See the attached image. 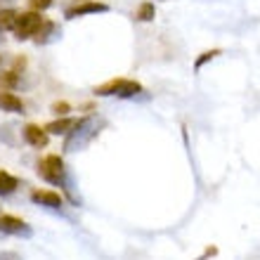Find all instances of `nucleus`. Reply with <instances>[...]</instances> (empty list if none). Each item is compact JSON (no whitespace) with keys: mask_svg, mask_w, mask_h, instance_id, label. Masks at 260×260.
<instances>
[{"mask_svg":"<svg viewBox=\"0 0 260 260\" xmlns=\"http://www.w3.org/2000/svg\"><path fill=\"white\" fill-rule=\"evenodd\" d=\"M14 21H17L14 10H0V31H12Z\"/></svg>","mask_w":260,"mask_h":260,"instance_id":"nucleus-12","label":"nucleus"},{"mask_svg":"<svg viewBox=\"0 0 260 260\" xmlns=\"http://www.w3.org/2000/svg\"><path fill=\"white\" fill-rule=\"evenodd\" d=\"M38 175H41L45 182H50V185H59L64 187V182H67V168H64V161L57 154H50V156H45L38 164Z\"/></svg>","mask_w":260,"mask_h":260,"instance_id":"nucleus-2","label":"nucleus"},{"mask_svg":"<svg viewBox=\"0 0 260 260\" xmlns=\"http://www.w3.org/2000/svg\"><path fill=\"white\" fill-rule=\"evenodd\" d=\"M52 111H55V114H59V116H64V114L69 111V104L67 102H55V104H52Z\"/></svg>","mask_w":260,"mask_h":260,"instance_id":"nucleus-16","label":"nucleus"},{"mask_svg":"<svg viewBox=\"0 0 260 260\" xmlns=\"http://www.w3.org/2000/svg\"><path fill=\"white\" fill-rule=\"evenodd\" d=\"M31 201L45 206V208H62V204H64V199L57 192H50V189H36V192H31Z\"/></svg>","mask_w":260,"mask_h":260,"instance_id":"nucleus-6","label":"nucleus"},{"mask_svg":"<svg viewBox=\"0 0 260 260\" xmlns=\"http://www.w3.org/2000/svg\"><path fill=\"white\" fill-rule=\"evenodd\" d=\"M24 140H26V144H31V147H45L50 135L45 133V128H41V125L28 123L26 128H24Z\"/></svg>","mask_w":260,"mask_h":260,"instance_id":"nucleus-7","label":"nucleus"},{"mask_svg":"<svg viewBox=\"0 0 260 260\" xmlns=\"http://www.w3.org/2000/svg\"><path fill=\"white\" fill-rule=\"evenodd\" d=\"M137 92H142V85L137 81H130V78H114V81H107L102 85L95 88V95L100 97H135Z\"/></svg>","mask_w":260,"mask_h":260,"instance_id":"nucleus-1","label":"nucleus"},{"mask_svg":"<svg viewBox=\"0 0 260 260\" xmlns=\"http://www.w3.org/2000/svg\"><path fill=\"white\" fill-rule=\"evenodd\" d=\"M0 109L10 114H24V102L14 92H0Z\"/></svg>","mask_w":260,"mask_h":260,"instance_id":"nucleus-9","label":"nucleus"},{"mask_svg":"<svg viewBox=\"0 0 260 260\" xmlns=\"http://www.w3.org/2000/svg\"><path fill=\"white\" fill-rule=\"evenodd\" d=\"M28 5H31L34 12H43V10H48L52 5V0H28Z\"/></svg>","mask_w":260,"mask_h":260,"instance_id":"nucleus-14","label":"nucleus"},{"mask_svg":"<svg viewBox=\"0 0 260 260\" xmlns=\"http://www.w3.org/2000/svg\"><path fill=\"white\" fill-rule=\"evenodd\" d=\"M0 232L5 234H31V227L14 215H0Z\"/></svg>","mask_w":260,"mask_h":260,"instance_id":"nucleus-5","label":"nucleus"},{"mask_svg":"<svg viewBox=\"0 0 260 260\" xmlns=\"http://www.w3.org/2000/svg\"><path fill=\"white\" fill-rule=\"evenodd\" d=\"M135 17L140 21H151L154 17H156V10H154V3H142V5L137 7Z\"/></svg>","mask_w":260,"mask_h":260,"instance_id":"nucleus-13","label":"nucleus"},{"mask_svg":"<svg viewBox=\"0 0 260 260\" xmlns=\"http://www.w3.org/2000/svg\"><path fill=\"white\" fill-rule=\"evenodd\" d=\"M3 83H7V85H14V83H17V76H14V71H10L7 76H3Z\"/></svg>","mask_w":260,"mask_h":260,"instance_id":"nucleus-18","label":"nucleus"},{"mask_svg":"<svg viewBox=\"0 0 260 260\" xmlns=\"http://www.w3.org/2000/svg\"><path fill=\"white\" fill-rule=\"evenodd\" d=\"M107 10H109V7L104 5V3L85 0V3H81V5L69 7L67 12H64V17H67V19H76V17H83V14H97V12H107Z\"/></svg>","mask_w":260,"mask_h":260,"instance_id":"nucleus-4","label":"nucleus"},{"mask_svg":"<svg viewBox=\"0 0 260 260\" xmlns=\"http://www.w3.org/2000/svg\"><path fill=\"white\" fill-rule=\"evenodd\" d=\"M43 26V17L38 12H24L17 14V21H14V38L17 41H28L31 36L38 34V28Z\"/></svg>","mask_w":260,"mask_h":260,"instance_id":"nucleus-3","label":"nucleus"},{"mask_svg":"<svg viewBox=\"0 0 260 260\" xmlns=\"http://www.w3.org/2000/svg\"><path fill=\"white\" fill-rule=\"evenodd\" d=\"M17 187H19V182L14 175H10L7 171H0V197H10Z\"/></svg>","mask_w":260,"mask_h":260,"instance_id":"nucleus-10","label":"nucleus"},{"mask_svg":"<svg viewBox=\"0 0 260 260\" xmlns=\"http://www.w3.org/2000/svg\"><path fill=\"white\" fill-rule=\"evenodd\" d=\"M218 55H220V50H211V52H204V57H199V59H197V69H201L206 62H208V59H213V57H218Z\"/></svg>","mask_w":260,"mask_h":260,"instance_id":"nucleus-15","label":"nucleus"},{"mask_svg":"<svg viewBox=\"0 0 260 260\" xmlns=\"http://www.w3.org/2000/svg\"><path fill=\"white\" fill-rule=\"evenodd\" d=\"M76 125H78V118H57V121L45 125V133L48 135H69Z\"/></svg>","mask_w":260,"mask_h":260,"instance_id":"nucleus-8","label":"nucleus"},{"mask_svg":"<svg viewBox=\"0 0 260 260\" xmlns=\"http://www.w3.org/2000/svg\"><path fill=\"white\" fill-rule=\"evenodd\" d=\"M0 260H21L14 251H0Z\"/></svg>","mask_w":260,"mask_h":260,"instance_id":"nucleus-17","label":"nucleus"},{"mask_svg":"<svg viewBox=\"0 0 260 260\" xmlns=\"http://www.w3.org/2000/svg\"><path fill=\"white\" fill-rule=\"evenodd\" d=\"M52 36H57V26L52 21L43 19V26L38 28V34H36V43H38V45H41V43H48V41H52Z\"/></svg>","mask_w":260,"mask_h":260,"instance_id":"nucleus-11","label":"nucleus"}]
</instances>
